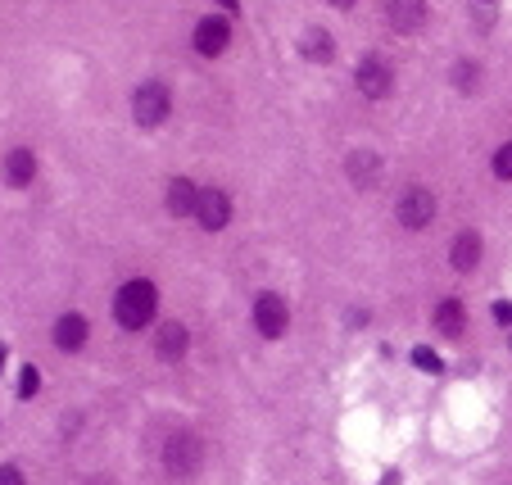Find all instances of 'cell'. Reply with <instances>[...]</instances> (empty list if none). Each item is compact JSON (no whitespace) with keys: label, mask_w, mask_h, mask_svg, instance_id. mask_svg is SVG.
I'll return each mask as SVG.
<instances>
[{"label":"cell","mask_w":512,"mask_h":485,"mask_svg":"<svg viewBox=\"0 0 512 485\" xmlns=\"http://www.w3.org/2000/svg\"><path fill=\"white\" fill-rule=\"evenodd\" d=\"M204 463V440L195 436V431H177V436H168L164 445V472L173 476V481H186V476H195Z\"/></svg>","instance_id":"cell-2"},{"label":"cell","mask_w":512,"mask_h":485,"mask_svg":"<svg viewBox=\"0 0 512 485\" xmlns=\"http://www.w3.org/2000/svg\"><path fill=\"white\" fill-rule=\"evenodd\" d=\"M195 223L204 232H223L232 223V195L218 191V186H200V204H195Z\"/></svg>","instance_id":"cell-6"},{"label":"cell","mask_w":512,"mask_h":485,"mask_svg":"<svg viewBox=\"0 0 512 485\" xmlns=\"http://www.w3.org/2000/svg\"><path fill=\"white\" fill-rule=\"evenodd\" d=\"M186 350H191V331L182 327V322H159V331H155V354L164 363H177V359H186Z\"/></svg>","instance_id":"cell-10"},{"label":"cell","mask_w":512,"mask_h":485,"mask_svg":"<svg viewBox=\"0 0 512 485\" xmlns=\"http://www.w3.org/2000/svg\"><path fill=\"white\" fill-rule=\"evenodd\" d=\"M494 177H503V182H512V141L508 146L494 150Z\"/></svg>","instance_id":"cell-18"},{"label":"cell","mask_w":512,"mask_h":485,"mask_svg":"<svg viewBox=\"0 0 512 485\" xmlns=\"http://www.w3.org/2000/svg\"><path fill=\"white\" fill-rule=\"evenodd\" d=\"M494 318H499V322H512V304H494Z\"/></svg>","instance_id":"cell-23"},{"label":"cell","mask_w":512,"mask_h":485,"mask_svg":"<svg viewBox=\"0 0 512 485\" xmlns=\"http://www.w3.org/2000/svg\"><path fill=\"white\" fill-rule=\"evenodd\" d=\"M0 485H23V472L14 463H0Z\"/></svg>","instance_id":"cell-22"},{"label":"cell","mask_w":512,"mask_h":485,"mask_svg":"<svg viewBox=\"0 0 512 485\" xmlns=\"http://www.w3.org/2000/svg\"><path fill=\"white\" fill-rule=\"evenodd\" d=\"M449 263H454L458 272H472L476 263H481V236H476V232H458L454 245H449Z\"/></svg>","instance_id":"cell-15"},{"label":"cell","mask_w":512,"mask_h":485,"mask_svg":"<svg viewBox=\"0 0 512 485\" xmlns=\"http://www.w3.org/2000/svg\"><path fill=\"white\" fill-rule=\"evenodd\" d=\"M37 390H41L37 368H23V372H19V399H37Z\"/></svg>","instance_id":"cell-19"},{"label":"cell","mask_w":512,"mask_h":485,"mask_svg":"<svg viewBox=\"0 0 512 485\" xmlns=\"http://www.w3.org/2000/svg\"><path fill=\"white\" fill-rule=\"evenodd\" d=\"M218 5H223V10H232V14L241 10V5H236V0H218Z\"/></svg>","instance_id":"cell-25"},{"label":"cell","mask_w":512,"mask_h":485,"mask_svg":"<svg viewBox=\"0 0 512 485\" xmlns=\"http://www.w3.org/2000/svg\"><path fill=\"white\" fill-rule=\"evenodd\" d=\"M331 5H336V10H349V5H358V0H331Z\"/></svg>","instance_id":"cell-24"},{"label":"cell","mask_w":512,"mask_h":485,"mask_svg":"<svg viewBox=\"0 0 512 485\" xmlns=\"http://www.w3.org/2000/svg\"><path fill=\"white\" fill-rule=\"evenodd\" d=\"M386 23L395 32H404V37H408V32H417L426 23V0H390V5H386Z\"/></svg>","instance_id":"cell-13"},{"label":"cell","mask_w":512,"mask_h":485,"mask_svg":"<svg viewBox=\"0 0 512 485\" xmlns=\"http://www.w3.org/2000/svg\"><path fill=\"white\" fill-rule=\"evenodd\" d=\"M413 363H417V368H422V372H440V359H435L431 350H422V345H417V350H413Z\"/></svg>","instance_id":"cell-21"},{"label":"cell","mask_w":512,"mask_h":485,"mask_svg":"<svg viewBox=\"0 0 512 485\" xmlns=\"http://www.w3.org/2000/svg\"><path fill=\"white\" fill-rule=\"evenodd\" d=\"M159 313V291L155 282H145V277H136V282H123L114 295V322L123 331H145L150 322H155Z\"/></svg>","instance_id":"cell-1"},{"label":"cell","mask_w":512,"mask_h":485,"mask_svg":"<svg viewBox=\"0 0 512 485\" xmlns=\"http://www.w3.org/2000/svg\"><path fill=\"white\" fill-rule=\"evenodd\" d=\"M395 218H399V227H408V232H422V227H431L435 195L426 191V186H408V191L399 195V204H395Z\"/></svg>","instance_id":"cell-4"},{"label":"cell","mask_w":512,"mask_h":485,"mask_svg":"<svg viewBox=\"0 0 512 485\" xmlns=\"http://www.w3.org/2000/svg\"><path fill=\"white\" fill-rule=\"evenodd\" d=\"M354 82H358V91H363L368 100L390 96V87H395V78H390V64H386V59H377V55H368L363 64H358Z\"/></svg>","instance_id":"cell-8"},{"label":"cell","mask_w":512,"mask_h":485,"mask_svg":"<svg viewBox=\"0 0 512 485\" xmlns=\"http://www.w3.org/2000/svg\"><path fill=\"white\" fill-rule=\"evenodd\" d=\"M254 327H259V336H263V340L286 336V327H290V309H286V300H281L277 291H263L259 300H254Z\"/></svg>","instance_id":"cell-5"},{"label":"cell","mask_w":512,"mask_h":485,"mask_svg":"<svg viewBox=\"0 0 512 485\" xmlns=\"http://www.w3.org/2000/svg\"><path fill=\"white\" fill-rule=\"evenodd\" d=\"M463 327H467V309L458 300H440L435 304V331L440 336H463Z\"/></svg>","instance_id":"cell-16"},{"label":"cell","mask_w":512,"mask_h":485,"mask_svg":"<svg viewBox=\"0 0 512 485\" xmlns=\"http://www.w3.org/2000/svg\"><path fill=\"white\" fill-rule=\"evenodd\" d=\"M300 55H304V59H318V64H327V59L336 55V46H331V32L309 28V32L300 37Z\"/></svg>","instance_id":"cell-17"},{"label":"cell","mask_w":512,"mask_h":485,"mask_svg":"<svg viewBox=\"0 0 512 485\" xmlns=\"http://www.w3.org/2000/svg\"><path fill=\"white\" fill-rule=\"evenodd\" d=\"M381 173H386V164H381L377 150H349L345 155V177L358 191H372V186L381 182Z\"/></svg>","instance_id":"cell-7"},{"label":"cell","mask_w":512,"mask_h":485,"mask_svg":"<svg viewBox=\"0 0 512 485\" xmlns=\"http://www.w3.org/2000/svg\"><path fill=\"white\" fill-rule=\"evenodd\" d=\"M454 87H463V91H472L476 87V64H454Z\"/></svg>","instance_id":"cell-20"},{"label":"cell","mask_w":512,"mask_h":485,"mask_svg":"<svg viewBox=\"0 0 512 485\" xmlns=\"http://www.w3.org/2000/svg\"><path fill=\"white\" fill-rule=\"evenodd\" d=\"M87 336H91V322L82 318V313H64V318L55 322V345H59L64 354L87 350Z\"/></svg>","instance_id":"cell-11"},{"label":"cell","mask_w":512,"mask_h":485,"mask_svg":"<svg viewBox=\"0 0 512 485\" xmlns=\"http://www.w3.org/2000/svg\"><path fill=\"white\" fill-rule=\"evenodd\" d=\"M191 41H195V50H200V55L218 59L227 46H232V23H227V19H200V23H195V37Z\"/></svg>","instance_id":"cell-9"},{"label":"cell","mask_w":512,"mask_h":485,"mask_svg":"<svg viewBox=\"0 0 512 485\" xmlns=\"http://www.w3.org/2000/svg\"><path fill=\"white\" fill-rule=\"evenodd\" d=\"M5 182L19 186V191L37 182V155H32L28 146H14L10 155H5Z\"/></svg>","instance_id":"cell-14"},{"label":"cell","mask_w":512,"mask_h":485,"mask_svg":"<svg viewBox=\"0 0 512 485\" xmlns=\"http://www.w3.org/2000/svg\"><path fill=\"white\" fill-rule=\"evenodd\" d=\"M164 204H168V214H173V218H195V204H200V186H195L191 177H173V182H168Z\"/></svg>","instance_id":"cell-12"},{"label":"cell","mask_w":512,"mask_h":485,"mask_svg":"<svg viewBox=\"0 0 512 485\" xmlns=\"http://www.w3.org/2000/svg\"><path fill=\"white\" fill-rule=\"evenodd\" d=\"M173 114V96H168L164 82H141L132 91V118L136 127H164Z\"/></svg>","instance_id":"cell-3"}]
</instances>
